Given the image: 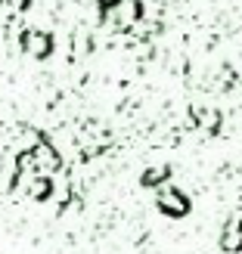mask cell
Returning a JSON list of instances; mask_svg holds the SVG:
<instances>
[{
    "instance_id": "6da1fadb",
    "label": "cell",
    "mask_w": 242,
    "mask_h": 254,
    "mask_svg": "<svg viewBox=\"0 0 242 254\" xmlns=\"http://www.w3.org/2000/svg\"><path fill=\"white\" fill-rule=\"evenodd\" d=\"M156 205H159L161 214H168V217H183V214L189 211V198L177 186L164 183L161 189H156Z\"/></svg>"
},
{
    "instance_id": "7a4b0ae2",
    "label": "cell",
    "mask_w": 242,
    "mask_h": 254,
    "mask_svg": "<svg viewBox=\"0 0 242 254\" xmlns=\"http://www.w3.org/2000/svg\"><path fill=\"white\" fill-rule=\"evenodd\" d=\"M106 22L109 28H118V31H127L140 22V3L137 0H118L115 6L106 9Z\"/></svg>"
},
{
    "instance_id": "3957f363",
    "label": "cell",
    "mask_w": 242,
    "mask_h": 254,
    "mask_svg": "<svg viewBox=\"0 0 242 254\" xmlns=\"http://www.w3.org/2000/svg\"><path fill=\"white\" fill-rule=\"evenodd\" d=\"M22 47H25V53H28L31 59H47L50 50H53V37H50L47 31L28 28V31L22 34Z\"/></svg>"
},
{
    "instance_id": "277c9868",
    "label": "cell",
    "mask_w": 242,
    "mask_h": 254,
    "mask_svg": "<svg viewBox=\"0 0 242 254\" xmlns=\"http://www.w3.org/2000/svg\"><path fill=\"white\" fill-rule=\"evenodd\" d=\"M221 248L224 251H239L242 248V211H236L230 220H227L224 233H221Z\"/></svg>"
},
{
    "instance_id": "5b68a950",
    "label": "cell",
    "mask_w": 242,
    "mask_h": 254,
    "mask_svg": "<svg viewBox=\"0 0 242 254\" xmlns=\"http://www.w3.org/2000/svg\"><path fill=\"white\" fill-rule=\"evenodd\" d=\"M50 195L56 198V205H66V201L72 198V174L66 168L50 177Z\"/></svg>"
},
{
    "instance_id": "8992f818",
    "label": "cell",
    "mask_w": 242,
    "mask_h": 254,
    "mask_svg": "<svg viewBox=\"0 0 242 254\" xmlns=\"http://www.w3.org/2000/svg\"><path fill=\"white\" fill-rule=\"evenodd\" d=\"M16 19H19V9L12 6L9 0H0V28H9Z\"/></svg>"
},
{
    "instance_id": "52a82bcc",
    "label": "cell",
    "mask_w": 242,
    "mask_h": 254,
    "mask_svg": "<svg viewBox=\"0 0 242 254\" xmlns=\"http://www.w3.org/2000/svg\"><path fill=\"white\" fill-rule=\"evenodd\" d=\"M164 180H168V168H149L146 174H143V183L146 186H164Z\"/></svg>"
},
{
    "instance_id": "ba28073f",
    "label": "cell",
    "mask_w": 242,
    "mask_h": 254,
    "mask_svg": "<svg viewBox=\"0 0 242 254\" xmlns=\"http://www.w3.org/2000/svg\"><path fill=\"white\" fill-rule=\"evenodd\" d=\"M9 3H12V6H16L19 12H22V9H25V3H28V0H9Z\"/></svg>"
}]
</instances>
